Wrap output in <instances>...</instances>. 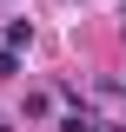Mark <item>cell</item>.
<instances>
[{
	"mask_svg": "<svg viewBox=\"0 0 126 132\" xmlns=\"http://www.w3.org/2000/svg\"><path fill=\"white\" fill-rule=\"evenodd\" d=\"M20 73V46H0V79H13Z\"/></svg>",
	"mask_w": 126,
	"mask_h": 132,
	"instance_id": "3957f363",
	"label": "cell"
},
{
	"mask_svg": "<svg viewBox=\"0 0 126 132\" xmlns=\"http://www.w3.org/2000/svg\"><path fill=\"white\" fill-rule=\"evenodd\" d=\"M60 132H100V119H93V112H66V119H60Z\"/></svg>",
	"mask_w": 126,
	"mask_h": 132,
	"instance_id": "7a4b0ae2",
	"label": "cell"
},
{
	"mask_svg": "<svg viewBox=\"0 0 126 132\" xmlns=\"http://www.w3.org/2000/svg\"><path fill=\"white\" fill-rule=\"evenodd\" d=\"M0 40H7V46H27L33 27H27V20H7V27H0Z\"/></svg>",
	"mask_w": 126,
	"mask_h": 132,
	"instance_id": "6da1fadb",
	"label": "cell"
}]
</instances>
